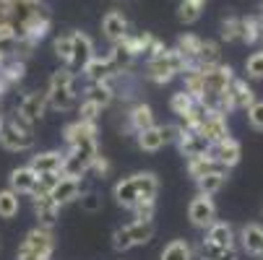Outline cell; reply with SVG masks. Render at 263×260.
I'll list each match as a JSON object with an SVG mask.
<instances>
[{
    "mask_svg": "<svg viewBox=\"0 0 263 260\" xmlns=\"http://www.w3.org/2000/svg\"><path fill=\"white\" fill-rule=\"evenodd\" d=\"M193 104H196V99H193L191 94H185L182 89H180L177 94H172V99H170V107H172V112H175V115H177L180 120H182V117H185L187 112H191V107H193Z\"/></svg>",
    "mask_w": 263,
    "mask_h": 260,
    "instance_id": "d590c367",
    "label": "cell"
},
{
    "mask_svg": "<svg viewBox=\"0 0 263 260\" xmlns=\"http://www.w3.org/2000/svg\"><path fill=\"white\" fill-rule=\"evenodd\" d=\"M16 112H18L24 120H29L31 125H36V123L45 117V112H47V96H45V91H29V94L18 102Z\"/></svg>",
    "mask_w": 263,
    "mask_h": 260,
    "instance_id": "8fae6325",
    "label": "cell"
},
{
    "mask_svg": "<svg viewBox=\"0 0 263 260\" xmlns=\"http://www.w3.org/2000/svg\"><path fill=\"white\" fill-rule=\"evenodd\" d=\"M154 237V221H130V224L115 229L112 234V247L118 252H125L136 245H146Z\"/></svg>",
    "mask_w": 263,
    "mask_h": 260,
    "instance_id": "5b68a950",
    "label": "cell"
},
{
    "mask_svg": "<svg viewBox=\"0 0 263 260\" xmlns=\"http://www.w3.org/2000/svg\"><path fill=\"white\" fill-rule=\"evenodd\" d=\"M180 135V125H152V128H146L141 133H136V143L141 151H159L162 146L177 141Z\"/></svg>",
    "mask_w": 263,
    "mask_h": 260,
    "instance_id": "8992f818",
    "label": "cell"
},
{
    "mask_svg": "<svg viewBox=\"0 0 263 260\" xmlns=\"http://www.w3.org/2000/svg\"><path fill=\"white\" fill-rule=\"evenodd\" d=\"M86 190V182H84V177L81 179H76V177H63L60 174V179L52 185V190L47 193L60 208L65 206V203H70V201H79V195Z\"/></svg>",
    "mask_w": 263,
    "mask_h": 260,
    "instance_id": "9c48e42d",
    "label": "cell"
},
{
    "mask_svg": "<svg viewBox=\"0 0 263 260\" xmlns=\"http://www.w3.org/2000/svg\"><path fill=\"white\" fill-rule=\"evenodd\" d=\"M230 169L214 162L211 156H196V159H187V174H191L193 179H201L206 174H227Z\"/></svg>",
    "mask_w": 263,
    "mask_h": 260,
    "instance_id": "44dd1931",
    "label": "cell"
},
{
    "mask_svg": "<svg viewBox=\"0 0 263 260\" xmlns=\"http://www.w3.org/2000/svg\"><path fill=\"white\" fill-rule=\"evenodd\" d=\"M240 239H242L245 252H250V255H260V257H263V227H258V224H248V227H242Z\"/></svg>",
    "mask_w": 263,
    "mask_h": 260,
    "instance_id": "4316f807",
    "label": "cell"
},
{
    "mask_svg": "<svg viewBox=\"0 0 263 260\" xmlns=\"http://www.w3.org/2000/svg\"><path fill=\"white\" fill-rule=\"evenodd\" d=\"M89 172H94L97 177H107V172H109V162L99 154L94 162H91V167H89Z\"/></svg>",
    "mask_w": 263,
    "mask_h": 260,
    "instance_id": "f6af8a7d",
    "label": "cell"
},
{
    "mask_svg": "<svg viewBox=\"0 0 263 260\" xmlns=\"http://www.w3.org/2000/svg\"><path fill=\"white\" fill-rule=\"evenodd\" d=\"M196 182H198L201 195H214V193H219V190L224 188L227 174H206V177H201V179H196Z\"/></svg>",
    "mask_w": 263,
    "mask_h": 260,
    "instance_id": "8d00e7d4",
    "label": "cell"
},
{
    "mask_svg": "<svg viewBox=\"0 0 263 260\" xmlns=\"http://www.w3.org/2000/svg\"><path fill=\"white\" fill-rule=\"evenodd\" d=\"M70 63H68V70H84L86 68V63L94 57V45H91V39L84 34V31H73L70 34Z\"/></svg>",
    "mask_w": 263,
    "mask_h": 260,
    "instance_id": "52a82bcc",
    "label": "cell"
},
{
    "mask_svg": "<svg viewBox=\"0 0 263 260\" xmlns=\"http://www.w3.org/2000/svg\"><path fill=\"white\" fill-rule=\"evenodd\" d=\"M0 143L8 151H29L34 146V125L24 120L18 112L0 117Z\"/></svg>",
    "mask_w": 263,
    "mask_h": 260,
    "instance_id": "7a4b0ae2",
    "label": "cell"
},
{
    "mask_svg": "<svg viewBox=\"0 0 263 260\" xmlns=\"http://www.w3.org/2000/svg\"><path fill=\"white\" fill-rule=\"evenodd\" d=\"M130 211H133V218L136 221H152L157 206H154V201H138V203L130 206Z\"/></svg>",
    "mask_w": 263,
    "mask_h": 260,
    "instance_id": "f35d334b",
    "label": "cell"
},
{
    "mask_svg": "<svg viewBox=\"0 0 263 260\" xmlns=\"http://www.w3.org/2000/svg\"><path fill=\"white\" fill-rule=\"evenodd\" d=\"M187 216H191L193 227H198V229H209L214 221H216V206H214L211 195H201V193H198V195L191 201Z\"/></svg>",
    "mask_w": 263,
    "mask_h": 260,
    "instance_id": "30bf717a",
    "label": "cell"
},
{
    "mask_svg": "<svg viewBox=\"0 0 263 260\" xmlns=\"http://www.w3.org/2000/svg\"><path fill=\"white\" fill-rule=\"evenodd\" d=\"M227 102H230V107H232V112H237V109H248L253 102H255V94H253V89L242 81V78H232V84L227 86Z\"/></svg>",
    "mask_w": 263,
    "mask_h": 260,
    "instance_id": "2e32d148",
    "label": "cell"
},
{
    "mask_svg": "<svg viewBox=\"0 0 263 260\" xmlns=\"http://www.w3.org/2000/svg\"><path fill=\"white\" fill-rule=\"evenodd\" d=\"M198 47H201V36H196V34H182L180 39H177V47H175V50L182 55L185 68L193 65V60H196V55H198Z\"/></svg>",
    "mask_w": 263,
    "mask_h": 260,
    "instance_id": "f1b7e54d",
    "label": "cell"
},
{
    "mask_svg": "<svg viewBox=\"0 0 263 260\" xmlns=\"http://www.w3.org/2000/svg\"><path fill=\"white\" fill-rule=\"evenodd\" d=\"M133 185H136V193H138V201H154L157 193H159V179L157 174L152 172H138L130 177Z\"/></svg>",
    "mask_w": 263,
    "mask_h": 260,
    "instance_id": "cb8c5ba5",
    "label": "cell"
},
{
    "mask_svg": "<svg viewBox=\"0 0 263 260\" xmlns=\"http://www.w3.org/2000/svg\"><path fill=\"white\" fill-rule=\"evenodd\" d=\"M63 135H65V143H68V146L79 143V141H84V138H97V123L76 120V123H70V125L63 130Z\"/></svg>",
    "mask_w": 263,
    "mask_h": 260,
    "instance_id": "83f0119b",
    "label": "cell"
},
{
    "mask_svg": "<svg viewBox=\"0 0 263 260\" xmlns=\"http://www.w3.org/2000/svg\"><path fill=\"white\" fill-rule=\"evenodd\" d=\"M258 16H260V18H263V3H260V8H258Z\"/></svg>",
    "mask_w": 263,
    "mask_h": 260,
    "instance_id": "7dc6e473",
    "label": "cell"
},
{
    "mask_svg": "<svg viewBox=\"0 0 263 260\" xmlns=\"http://www.w3.org/2000/svg\"><path fill=\"white\" fill-rule=\"evenodd\" d=\"M128 125H130L133 133H141L146 128H152L154 125V109L148 107V104H143V102L133 104L130 112H128Z\"/></svg>",
    "mask_w": 263,
    "mask_h": 260,
    "instance_id": "603a6c76",
    "label": "cell"
},
{
    "mask_svg": "<svg viewBox=\"0 0 263 260\" xmlns=\"http://www.w3.org/2000/svg\"><path fill=\"white\" fill-rule=\"evenodd\" d=\"M177 146L180 151L187 156V159H196V156H206L211 143L198 133V130H191V128H182L180 125V135H177Z\"/></svg>",
    "mask_w": 263,
    "mask_h": 260,
    "instance_id": "7c38bea8",
    "label": "cell"
},
{
    "mask_svg": "<svg viewBox=\"0 0 263 260\" xmlns=\"http://www.w3.org/2000/svg\"><path fill=\"white\" fill-rule=\"evenodd\" d=\"M29 167L36 174H60V169H63V154L60 151H42V154L31 156Z\"/></svg>",
    "mask_w": 263,
    "mask_h": 260,
    "instance_id": "ffe728a7",
    "label": "cell"
},
{
    "mask_svg": "<svg viewBox=\"0 0 263 260\" xmlns=\"http://www.w3.org/2000/svg\"><path fill=\"white\" fill-rule=\"evenodd\" d=\"M203 8H206V0H182L180 11H177V18L182 24H196L201 18V11Z\"/></svg>",
    "mask_w": 263,
    "mask_h": 260,
    "instance_id": "1f68e13d",
    "label": "cell"
},
{
    "mask_svg": "<svg viewBox=\"0 0 263 260\" xmlns=\"http://www.w3.org/2000/svg\"><path fill=\"white\" fill-rule=\"evenodd\" d=\"M52 250H55V237H52L50 227H36L21 242L18 260H50Z\"/></svg>",
    "mask_w": 263,
    "mask_h": 260,
    "instance_id": "277c9868",
    "label": "cell"
},
{
    "mask_svg": "<svg viewBox=\"0 0 263 260\" xmlns=\"http://www.w3.org/2000/svg\"><path fill=\"white\" fill-rule=\"evenodd\" d=\"M201 73H203V94H224V91H227V86L232 84V78H235L232 68L224 65V63H219L214 68H206Z\"/></svg>",
    "mask_w": 263,
    "mask_h": 260,
    "instance_id": "ba28073f",
    "label": "cell"
},
{
    "mask_svg": "<svg viewBox=\"0 0 263 260\" xmlns=\"http://www.w3.org/2000/svg\"><path fill=\"white\" fill-rule=\"evenodd\" d=\"M70 34H63V36H58L55 39V45H52V50H55V55L60 57V63H65V68H68V63H70Z\"/></svg>",
    "mask_w": 263,
    "mask_h": 260,
    "instance_id": "60d3db41",
    "label": "cell"
},
{
    "mask_svg": "<svg viewBox=\"0 0 263 260\" xmlns=\"http://www.w3.org/2000/svg\"><path fill=\"white\" fill-rule=\"evenodd\" d=\"M21 208V198L18 193H13L11 188L8 190H0V218H13Z\"/></svg>",
    "mask_w": 263,
    "mask_h": 260,
    "instance_id": "d6a6232c",
    "label": "cell"
},
{
    "mask_svg": "<svg viewBox=\"0 0 263 260\" xmlns=\"http://www.w3.org/2000/svg\"><path fill=\"white\" fill-rule=\"evenodd\" d=\"M36 172L26 164V167H18L11 172V190L18 193V195H31L36 190Z\"/></svg>",
    "mask_w": 263,
    "mask_h": 260,
    "instance_id": "d6986e66",
    "label": "cell"
},
{
    "mask_svg": "<svg viewBox=\"0 0 263 260\" xmlns=\"http://www.w3.org/2000/svg\"><path fill=\"white\" fill-rule=\"evenodd\" d=\"M209 143H216V141H224V138H230V125H227V117H221L216 112H209L206 120L196 128Z\"/></svg>",
    "mask_w": 263,
    "mask_h": 260,
    "instance_id": "5bb4252c",
    "label": "cell"
},
{
    "mask_svg": "<svg viewBox=\"0 0 263 260\" xmlns=\"http://www.w3.org/2000/svg\"><path fill=\"white\" fill-rule=\"evenodd\" d=\"M185 70V60H182V55L172 47V50H162L159 55H154V57H148V63H146V78L152 81V84H170L172 78H177L180 73Z\"/></svg>",
    "mask_w": 263,
    "mask_h": 260,
    "instance_id": "3957f363",
    "label": "cell"
},
{
    "mask_svg": "<svg viewBox=\"0 0 263 260\" xmlns=\"http://www.w3.org/2000/svg\"><path fill=\"white\" fill-rule=\"evenodd\" d=\"M240 154H242L240 143L230 135V138H224V141L211 143V148H209V154H206V156H211L214 162H219V164H224L227 169H232V167L240 162Z\"/></svg>",
    "mask_w": 263,
    "mask_h": 260,
    "instance_id": "4fadbf2b",
    "label": "cell"
},
{
    "mask_svg": "<svg viewBox=\"0 0 263 260\" xmlns=\"http://www.w3.org/2000/svg\"><path fill=\"white\" fill-rule=\"evenodd\" d=\"M245 70H248V76H253V78H263V50L260 52H253L248 57Z\"/></svg>",
    "mask_w": 263,
    "mask_h": 260,
    "instance_id": "7bdbcfd3",
    "label": "cell"
},
{
    "mask_svg": "<svg viewBox=\"0 0 263 260\" xmlns=\"http://www.w3.org/2000/svg\"><path fill=\"white\" fill-rule=\"evenodd\" d=\"M47 107L58 109V112H68V109L79 107V94H76V73L68 70V68H60L50 76V84H47Z\"/></svg>",
    "mask_w": 263,
    "mask_h": 260,
    "instance_id": "6da1fadb",
    "label": "cell"
},
{
    "mask_svg": "<svg viewBox=\"0 0 263 260\" xmlns=\"http://www.w3.org/2000/svg\"><path fill=\"white\" fill-rule=\"evenodd\" d=\"M248 123L255 128V130H263V102H253L248 107Z\"/></svg>",
    "mask_w": 263,
    "mask_h": 260,
    "instance_id": "ee69618b",
    "label": "cell"
},
{
    "mask_svg": "<svg viewBox=\"0 0 263 260\" xmlns=\"http://www.w3.org/2000/svg\"><path fill=\"white\" fill-rule=\"evenodd\" d=\"M99 115H102V109H99L97 104H91V102H86V99L79 104V120H84V123H97Z\"/></svg>",
    "mask_w": 263,
    "mask_h": 260,
    "instance_id": "b9f144b4",
    "label": "cell"
},
{
    "mask_svg": "<svg viewBox=\"0 0 263 260\" xmlns=\"http://www.w3.org/2000/svg\"><path fill=\"white\" fill-rule=\"evenodd\" d=\"M198 257L201 260H237V252H235V247H219L211 242H201Z\"/></svg>",
    "mask_w": 263,
    "mask_h": 260,
    "instance_id": "f546056e",
    "label": "cell"
},
{
    "mask_svg": "<svg viewBox=\"0 0 263 260\" xmlns=\"http://www.w3.org/2000/svg\"><path fill=\"white\" fill-rule=\"evenodd\" d=\"M260 39V16H248L242 18V42L255 45Z\"/></svg>",
    "mask_w": 263,
    "mask_h": 260,
    "instance_id": "74e56055",
    "label": "cell"
},
{
    "mask_svg": "<svg viewBox=\"0 0 263 260\" xmlns=\"http://www.w3.org/2000/svg\"><path fill=\"white\" fill-rule=\"evenodd\" d=\"M221 63V47L211 39H201V47H198V55L193 60V65L187 68H198V70H206V68H214Z\"/></svg>",
    "mask_w": 263,
    "mask_h": 260,
    "instance_id": "7402d4cb",
    "label": "cell"
},
{
    "mask_svg": "<svg viewBox=\"0 0 263 260\" xmlns=\"http://www.w3.org/2000/svg\"><path fill=\"white\" fill-rule=\"evenodd\" d=\"M102 31H104V36H107L112 45L123 42L125 36L130 34V31H128V21H125V16L118 13V11H109V13L102 18Z\"/></svg>",
    "mask_w": 263,
    "mask_h": 260,
    "instance_id": "e0dca14e",
    "label": "cell"
},
{
    "mask_svg": "<svg viewBox=\"0 0 263 260\" xmlns=\"http://www.w3.org/2000/svg\"><path fill=\"white\" fill-rule=\"evenodd\" d=\"M16 39V26L11 21H0V42H13Z\"/></svg>",
    "mask_w": 263,
    "mask_h": 260,
    "instance_id": "bcb514c9",
    "label": "cell"
},
{
    "mask_svg": "<svg viewBox=\"0 0 263 260\" xmlns=\"http://www.w3.org/2000/svg\"><path fill=\"white\" fill-rule=\"evenodd\" d=\"M221 39L224 42H242V18L230 16L221 21Z\"/></svg>",
    "mask_w": 263,
    "mask_h": 260,
    "instance_id": "e575fe53",
    "label": "cell"
},
{
    "mask_svg": "<svg viewBox=\"0 0 263 260\" xmlns=\"http://www.w3.org/2000/svg\"><path fill=\"white\" fill-rule=\"evenodd\" d=\"M84 99L91 102V104H97L99 109H104V107H109L112 102H115V91H112V86H109L107 81H102V84H89Z\"/></svg>",
    "mask_w": 263,
    "mask_h": 260,
    "instance_id": "484cf974",
    "label": "cell"
},
{
    "mask_svg": "<svg viewBox=\"0 0 263 260\" xmlns=\"http://www.w3.org/2000/svg\"><path fill=\"white\" fill-rule=\"evenodd\" d=\"M34 198V213L40 218V227H52L58 216H60V206L47 195V193H40V195H31Z\"/></svg>",
    "mask_w": 263,
    "mask_h": 260,
    "instance_id": "ac0fdd59",
    "label": "cell"
},
{
    "mask_svg": "<svg viewBox=\"0 0 263 260\" xmlns=\"http://www.w3.org/2000/svg\"><path fill=\"white\" fill-rule=\"evenodd\" d=\"M84 76L89 78V84H102V81H109L112 76H118V70H115V65H112V60L107 55L104 57L94 55L84 68Z\"/></svg>",
    "mask_w": 263,
    "mask_h": 260,
    "instance_id": "9a60e30c",
    "label": "cell"
},
{
    "mask_svg": "<svg viewBox=\"0 0 263 260\" xmlns=\"http://www.w3.org/2000/svg\"><path fill=\"white\" fill-rule=\"evenodd\" d=\"M115 201L123 208H130L133 203H138V193H136V185H133L130 177H125V179H120L115 185Z\"/></svg>",
    "mask_w": 263,
    "mask_h": 260,
    "instance_id": "4dcf8cb0",
    "label": "cell"
},
{
    "mask_svg": "<svg viewBox=\"0 0 263 260\" xmlns=\"http://www.w3.org/2000/svg\"><path fill=\"white\" fill-rule=\"evenodd\" d=\"M162 260H193V250L185 239H175L162 250Z\"/></svg>",
    "mask_w": 263,
    "mask_h": 260,
    "instance_id": "836d02e7",
    "label": "cell"
},
{
    "mask_svg": "<svg viewBox=\"0 0 263 260\" xmlns=\"http://www.w3.org/2000/svg\"><path fill=\"white\" fill-rule=\"evenodd\" d=\"M203 242H211V245H219V247H235V232L227 221H214L206 229Z\"/></svg>",
    "mask_w": 263,
    "mask_h": 260,
    "instance_id": "d4e9b609",
    "label": "cell"
},
{
    "mask_svg": "<svg viewBox=\"0 0 263 260\" xmlns=\"http://www.w3.org/2000/svg\"><path fill=\"white\" fill-rule=\"evenodd\" d=\"M79 203H81V208H84V211L97 213V211L102 208V195H99L97 190H84V193L79 195Z\"/></svg>",
    "mask_w": 263,
    "mask_h": 260,
    "instance_id": "ab89813d",
    "label": "cell"
}]
</instances>
